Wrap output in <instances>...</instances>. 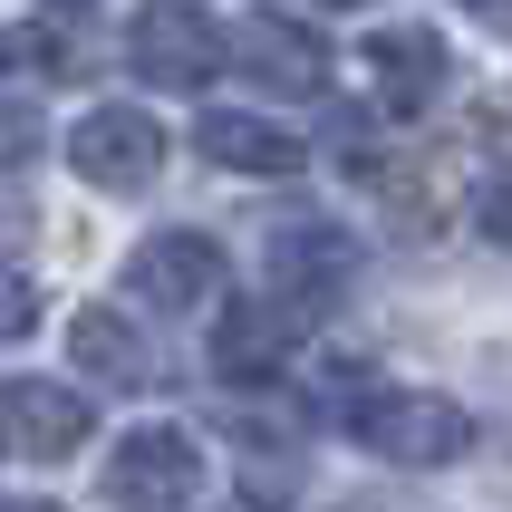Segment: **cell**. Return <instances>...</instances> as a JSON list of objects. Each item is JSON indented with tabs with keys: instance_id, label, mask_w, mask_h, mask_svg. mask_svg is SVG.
Returning <instances> with one entry per match:
<instances>
[{
	"instance_id": "obj_17",
	"label": "cell",
	"mask_w": 512,
	"mask_h": 512,
	"mask_svg": "<svg viewBox=\"0 0 512 512\" xmlns=\"http://www.w3.org/2000/svg\"><path fill=\"white\" fill-rule=\"evenodd\" d=\"M455 10H474V20H493V29H512V0H455Z\"/></svg>"
},
{
	"instance_id": "obj_9",
	"label": "cell",
	"mask_w": 512,
	"mask_h": 512,
	"mask_svg": "<svg viewBox=\"0 0 512 512\" xmlns=\"http://www.w3.org/2000/svg\"><path fill=\"white\" fill-rule=\"evenodd\" d=\"M348 281H358V242H348L339 223L300 213V223H281V232H271V290H290V300L329 310Z\"/></svg>"
},
{
	"instance_id": "obj_7",
	"label": "cell",
	"mask_w": 512,
	"mask_h": 512,
	"mask_svg": "<svg viewBox=\"0 0 512 512\" xmlns=\"http://www.w3.org/2000/svg\"><path fill=\"white\" fill-rule=\"evenodd\" d=\"M126 290H136L145 310L165 319H194L203 300H223V242H203V232H155L126 252Z\"/></svg>"
},
{
	"instance_id": "obj_21",
	"label": "cell",
	"mask_w": 512,
	"mask_h": 512,
	"mask_svg": "<svg viewBox=\"0 0 512 512\" xmlns=\"http://www.w3.org/2000/svg\"><path fill=\"white\" fill-rule=\"evenodd\" d=\"M329 10H368V0H329Z\"/></svg>"
},
{
	"instance_id": "obj_13",
	"label": "cell",
	"mask_w": 512,
	"mask_h": 512,
	"mask_svg": "<svg viewBox=\"0 0 512 512\" xmlns=\"http://www.w3.org/2000/svg\"><path fill=\"white\" fill-rule=\"evenodd\" d=\"M49 145V126H39V107H20V97H0V174H20L29 155Z\"/></svg>"
},
{
	"instance_id": "obj_18",
	"label": "cell",
	"mask_w": 512,
	"mask_h": 512,
	"mask_svg": "<svg viewBox=\"0 0 512 512\" xmlns=\"http://www.w3.org/2000/svg\"><path fill=\"white\" fill-rule=\"evenodd\" d=\"M0 512H58V503H0Z\"/></svg>"
},
{
	"instance_id": "obj_1",
	"label": "cell",
	"mask_w": 512,
	"mask_h": 512,
	"mask_svg": "<svg viewBox=\"0 0 512 512\" xmlns=\"http://www.w3.org/2000/svg\"><path fill=\"white\" fill-rule=\"evenodd\" d=\"M348 435L387 464H455L474 445V416L435 387H358L348 397Z\"/></svg>"
},
{
	"instance_id": "obj_11",
	"label": "cell",
	"mask_w": 512,
	"mask_h": 512,
	"mask_svg": "<svg viewBox=\"0 0 512 512\" xmlns=\"http://www.w3.org/2000/svg\"><path fill=\"white\" fill-rule=\"evenodd\" d=\"M368 78H377V107L387 116L435 107V87H445V39H435V29H377L368 39Z\"/></svg>"
},
{
	"instance_id": "obj_8",
	"label": "cell",
	"mask_w": 512,
	"mask_h": 512,
	"mask_svg": "<svg viewBox=\"0 0 512 512\" xmlns=\"http://www.w3.org/2000/svg\"><path fill=\"white\" fill-rule=\"evenodd\" d=\"M87 435H97V416H87L78 387H58V377H10L0 387V445L20 464H58V455H78Z\"/></svg>"
},
{
	"instance_id": "obj_10",
	"label": "cell",
	"mask_w": 512,
	"mask_h": 512,
	"mask_svg": "<svg viewBox=\"0 0 512 512\" xmlns=\"http://www.w3.org/2000/svg\"><path fill=\"white\" fill-rule=\"evenodd\" d=\"M203 145V165H223V174H261V184H281V174L310 165V145L290 136V126H271V116H242V107H213L194 126Z\"/></svg>"
},
{
	"instance_id": "obj_19",
	"label": "cell",
	"mask_w": 512,
	"mask_h": 512,
	"mask_svg": "<svg viewBox=\"0 0 512 512\" xmlns=\"http://www.w3.org/2000/svg\"><path fill=\"white\" fill-rule=\"evenodd\" d=\"M10 58H20V39H0V68H10Z\"/></svg>"
},
{
	"instance_id": "obj_16",
	"label": "cell",
	"mask_w": 512,
	"mask_h": 512,
	"mask_svg": "<svg viewBox=\"0 0 512 512\" xmlns=\"http://www.w3.org/2000/svg\"><path fill=\"white\" fill-rule=\"evenodd\" d=\"M484 232L512 252V165H493V174H484Z\"/></svg>"
},
{
	"instance_id": "obj_15",
	"label": "cell",
	"mask_w": 512,
	"mask_h": 512,
	"mask_svg": "<svg viewBox=\"0 0 512 512\" xmlns=\"http://www.w3.org/2000/svg\"><path fill=\"white\" fill-rule=\"evenodd\" d=\"M29 319H39V290H29L20 271H0V339H20Z\"/></svg>"
},
{
	"instance_id": "obj_14",
	"label": "cell",
	"mask_w": 512,
	"mask_h": 512,
	"mask_svg": "<svg viewBox=\"0 0 512 512\" xmlns=\"http://www.w3.org/2000/svg\"><path fill=\"white\" fill-rule=\"evenodd\" d=\"M242 484H252L261 512H271V503H290V493L310 484V464H300V455H252V474H242Z\"/></svg>"
},
{
	"instance_id": "obj_6",
	"label": "cell",
	"mask_w": 512,
	"mask_h": 512,
	"mask_svg": "<svg viewBox=\"0 0 512 512\" xmlns=\"http://www.w3.org/2000/svg\"><path fill=\"white\" fill-rule=\"evenodd\" d=\"M310 300H290V290H261V300H223V329H213V368L223 377H281L310 339Z\"/></svg>"
},
{
	"instance_id": "obj_20",
	"label": "cell",
	"mask_w": 512,
	"mask_h": 512,
	"mask_svg": "<svg viewBox=\"0 0 512 512\" xmlns=\"http://www.w3.org/2000/svg\"><path fill=\"white\" fill-rule=\"evenodd\" d=\"M49 10H97V0H49Z\"/></svg>"
},
{
	"instance_id": "obj_3",
	"label": "cell",
	"mask_w": 512,
	"mask_h": 512,
	"mask_svg": "<svg viewBox=\"0 0 512 512\" xmlns=\"http://www.w3.org/2000/svg\"><path fill=\"white\" fill-rule=\"evenodd\" d=\"M223 68H242L261 97H319L329 87V39L290 10H242L223 39Z\"/></svg>"
},
{
	"instance_id": "obj_4",
	"label": "cell",
	"mask_w": 512,
	"mask_h": 512,
	"mask_svg": "<svg viewBox=\"0 0 512 512\" xmlns=\"http://www.w3.org/2000/svg\"><path fill=\"white\" fill-rule=\"evenodd\" d=\"M68 165L97 184V194H145L165 174V126L145 107H87L68 126Z\"/></svg>"
},
{
	"instance_id": "obj_2",
	"label": "cell",
	"mask_w": 512,
	"mask_h": 512,
	"mask_svg": "<svg viewBox=\"0 0 512 512\" xmlns=\"http://www.w3.org/2000/svg\"><path fill=\"white\" fill-rule=\"evenodd\" d=\"M126 68L145 87H174V97H203L223 78V29L203 20L194 0H145L126 20Z\"/></svg>"
},
{
	"instance_id": "obj_5",
	"label": "cell",
	"mask_w": 512,
	"mask_h": 512,
	"mask_svg": "<svg viewBox=\"0 0 512 512\" xmlns=\"http://www.w3.org/2000/svg\"><path fill=\"white\" fill-rule=\"evenodd\" d=\"M107 493L126 512H184L203 493V445L184 426H136L126 445L107 455Z\"/></svg>"
},
{
	"instance_id": "obj_12",
	"label": "cell",
	"mask_w": 512,
	"mask_h": 512,
	"mask_svg": "<svg viewBox=\"0 0 512 512\" xmlns=\"http://www.w3.org/2000/svg\"><path fill=\"white\" fill-rule=\"evenodd\" d=\"M68 358L87 377H107V387H145L155 377V348H145V329H126V310H78L68 319Z\"/></svg>"
}]
</instances>
